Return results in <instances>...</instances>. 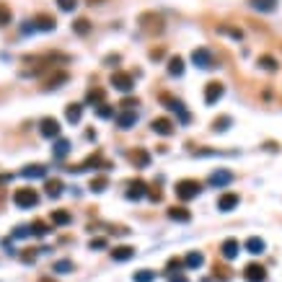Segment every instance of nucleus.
<instances>
[{
	"instance_id": "nucleus-1",
	"label": "nucleus",
	"mask_w": 282,
	"mask_h": 282,
	"mask_svg": "<svg viewBox=\"0 0 282 282\" xmlns=\"http://www.w3.org/2000/svg\"><path fill=\"white\" fill-rule=\"evenodd\" d=\"M200 192H202V184H200V182H194V179H184V182L176 184V197L184 200V202L194 200V197L200 194Z\"/></svg>"
},
{
	"instance_id": "nucleus-2",
	"label": "nucleus",
	"mask_w": 282,
	"mask_h": 282,
	"mask_svg": "<svg viewBox=\"0 0 282 282\" xmlns=\"http://www.w3.org/2000/svg\"><path fill=\"white\" fill-rule=\"evenodd\" d=\"M39 202V194L34 189H16L13 192V204L21 207V210H28V207H34Z\"/></svg>"
},
{
	"instance_id": "nucleus-3",
	"label": "nucleus",
	"mask_w": 282,
	"mask_h": 282,
	"mask_svg": "<svg viewBox=\"0 0 282 282\" xmlns=\"http://www.w3.org/2000/svg\"><path fill=\"white\" fill-rule=\"evenodd\" d=\"M192 62H194L200 70H210V68H215L210 50H204V47H197L194 52H192Z\"/></svg>"
},
{
	"instance_id": "nucleus-4",
	"label": "nucleus",
	"mask_w": 282,
	"mask_h": 282,
	"mask_svg": "<svg viewBox=\"0 0 282 282\" xmlns=\"http://www.w3.org/2000/svg\"><path fill=\"white\" fill-rule=\"evenodd\" d=\"M112 86L116 88V91H122V94H130L132 86H135V80H132L130 72H114V76H112Z\"/></svg>"
},
{
	"instance_id": "nucleus-5",
	"label": "nucleus",
	"mask_w": 282,
	"mask_h": 282,
	"mask_svg": "<svg viewBox=\"0 0 282 282\" xmlns=\"http://www.w3.org/2000/svg\"><path fill=\"white\" fill-rule=\"evenodd\" d=\"M39 132L44 138H60V122L52 120V116H47V120L39 122Z\"/></svg>"
},
{
	"instance_id": "nucleus-6",
	"label": "nucleus",
	"mask_w": 282,
	"mask_h": 282,
	"mask_svg": "<svg viewBox=\"0 0 282 282\" xmlns=\"http://www.w3.org/2000/svg\"><path fill=\"white\" fill-rule=\"evenodd\" d=\"M220 98H222V86L218 80L207 83L204 86V104H210V106H212V104H218Z\"/></svg>"
},
{
	"instance_id": "nucleus-7",
	"label": "nucleus",
	"mask_w": 282,
	"mask_h": 282,
	"mask_svg": "<svg viewBox=\"0 0 282 282\" xmlns=\"http://www.w3.org/2000/svg\"><path fill=\"white\" fill-rule=\"evenodd\" d=\"M160 101L163 104H166V106L171 109V112H176V114H179V120L186 124L189 122V114H186V109H184V104L179 101V98H171V96H160Z\"/></svg>"
},
{
	"instance_id": "nucleus-8",
	"label": "nucleus",
	"mask_w": 282,
	"mask_h": 282,
	"mask_svg": "<svg viewBox=\"0 0 282 282\" xmlns=\"http://www.w3.org/2000/svg\"><path fill=\"white\" fill-rule=\"evenodd\" d=\"M244 277H246V282H264L266 280V270L262 264H248L244 270Z\"/></svg>"
},
{
	"instance_id": "nucleus-9",
	"label": "nucleus",
	"mask_w": 282,
	"mask_h": 282,
	"mask_svg": "<svg viewBox=\"0 0 282 282\" xmlns=\"http://www.w3.org/2000/svg\"><path fill=\"white\" fill-rule=\"evenodd\" d=\"M153 132L156 135H163V138H168L171 132H174V122L171 120H166V116H158V120H153Z\"/></svg>"
},
{
	"instance_id": "nucleus-10",
	"label": "nucleus",
	"mask_w": 282,
	"mask_h": 282,
	"mask_svg": "<svg viewBox=\"0 0 282 282\" xmlns=\"http://www.w3.org/2000/svg\"><path fill=\"white\" fill-rule=\"evenodd\" d=\"M233 182V174L230 171H215L212 176H210V186H218V189H222V186H228Z\"/></svg>"
},
{
	"instance_id": "nucleus-11",
	"label": "nucleus",
	"mask_w": 282,
	"mask_h": 282,
	"mask_svg": "<svg viewBox=\"0 0 282 282\" xmlns=\"http://www.w3.org/2000/svg\"><path fill=\"white\" fill-rule=\"evenodd\" d=\"M220 251H222V256H226V259L230 262V259L238 256L241 246H238V241H236V238H226V241H222V246H220Z\"/></svg>"
},
{
	"instance_id": "nucleus-12",
	"label": "nucleus",
	"mask_w": 282,
	"mask_h": 282,
	"mask_svg": "<svg viewBox=\"0 0 282 282\" xmlns=\"http://www.w3.org/2000/svg\"><path fill=\"white\" fill-rule=\"evenodd\" d=\"M236 207H238V194H222L218 200V210L220 212H230V210H236Z\"/></svg>"
},
{
	"instance_id": "nucleus-13",
	"label": "nucleus",
	"mask_w": 282,
	"mask_h": 282,
	"mask_svg": "<svg viewBox=\"0 0 282 282\" xmlns=\"http://www.w3.org/2000/svg\"><path fill=\"white\" fill-rule=\"evenodd\" d=\"M135 122H138V114L135 112H120L116 114V124H120L122 130H130V127H135Z\"/></svg>"
},
{
	"instance_id": "nucleus-14",
	"label": "nucleus",
	"mask_w": 282,
	"mask_h": 282,
	"mask_svg": "<svg viewBox=\"0 0 282 282\" xmlns=\"http://www.w3.org/2000/svg\"><path fill=\"white\" fill-rule=\"evenodd\" d=\"M70 153V140H65V138H57V142H54V148H52V158H65Z\"/></svg>"
},
{
	"instance_id": "nucleus-15",
	"label": "nucleus",
	"mask_w": 282,
	"mask_h": 282,
	"mask_svg": "<svg viewBox=\"0 0 282 282\" xmlns=\"http://www.w3.org/2000/svg\"><path fill=\"white\" fill-rule=\"evenodd\" d=\"M248 6L259 13H272L277 8V0H248Z\"/></svg>"
},
{
	"instance_id": "nucleus-16",
	"label": "nucleus",
	"mask_w": 282,
	"mask_h": 282,
	"mask_svg": "<svg viewBox=\"0 0 282 282\" xmlns=\"http://www.w3.org/2000/svg\"><path fill=\"white\" fill-rule=\"evenodd\" d=\"M264 248H266V244H264V238H259V236H251V238L246 241L248 254H264Z\"/></svg>"
},
{
	"instance_id": "nucleus-17",
	"label": "nucleus",
	"mask_w": 282,
	"mask_h": 282,
	"mask_svg": "<svg viewBox=\"0 0 282 282\" xmlns=\"http://www.w3.org/2000/svg\"><path fill=\"white\" fill-rule=\"evenodd\" d=\"M21 176L24 179H44V176H47V168L44 166H26V168H21Z\"/></svg>"
},
{
	"instance_id": "nucleus-18",
	"label": "nucleus",
	"mask_w": 282,
	"mask_h": 282,
	"mask_svg": "<svg viewBox=\"0 0 282 282\" xmlns=\"http://www.w3.org/2000/svg\"><path fill=\"white\" fill-rule=\"evenodd\" d=\"M112 256H114V262H127V259L135 256V248H132V246H116L112 251Z\"/></svg>"
},
{
	"instance_id": "nucleus-19",
	"label": "nucleus",
	"mask_w": 282,
	"mask_h": 282,
	"mask_svg": "<svg viewBox=\"0 0 282 282\" xmlns=\"http://www.w3.org/2000/svg\"><path fill=\"white\" fill-rule=\"evenodd\" d=\"M65 116H68L70 124H78L80 116H83V106H80V104H70V106L65 109Z\"/></svg>"
},
{
	"instance_id": "nucleus-20",
	"label": "nucleus",
	"mask_w": 282,
	"mask_h": 282,
	"mask_svg": "<svg viewBox=\"0 0 282 282\" xmlns=\"http://www.w3.org/2000/svg\"><path fill=\"white\" fill-rule=\"evenodd\" d=\"M34 28H36V32H54V18H50V16H36V18H34Z\"/></svg>"
},
{
	"instance_id": "nucleus-21",
	"label": "nucleus",
	"mask_w": 282,
	"mask_h": 282,
	"mask_svg": "<svg viewBox=\"0 0 282 282\" xmlns=\"http://www.w3.org/2000/svg\"><path fill=\"white\" fill-rule=\"evenodd\" d=\"M145 194H148V192H145V184L142 182H132L130 184V192H127L130 200H142Z\"/></svg>"
},
{
	"instance_id": "nucleus-22",
	"label": "nucleus",
	"mask_w": 282,
	"mask_h": 282,
	"mask_svg": "<svg viewBox=\"0 0 282 282\" xmlns=\"http://www.w3.org/2000/svg\"><path fill=\"white\" fill-rule=\"evenodd\" d=\"M184 264L189 266V270H200V266L204 264V256L200 254V251H192V254H186V259H184Z\"/></svg>"
},
{
	"instance_id": "nucleus-23",
	"label": "nucleus",
	"mask_w": 282,
	"mask_h": 282,
	"mask_svg": "<svg viewBox=\"0 0 282 282\" xmlns=\"http://www.w3.org/2000/svg\"><path fill=\"white\" fill-rule=\"evenodd\" d=\"M168 218H171V220H179V222H189V220H192V215L184 210V207H171V210H168Z\"/></svg>"
},
{
	"instance_id": "nucleus-24",
	"label": "nucleus",
	"mask_w": 282,
	"mask_h": 282,
	"mask_svg": "<svg viewBox=\"0 0 282 282\" xmlns=\"http://www.w3.org/2000/svg\"><path fill=\"white\" fill-rule=\"evenodd\" d=\"M168 72H171V76H176V78L184 76V60H182V57H174V60L168 62Z\"/></svg>"
},
{
	"instance_id": "nucleus-25",
	"label": "nucleus",
	"mask_w": 282,
	"mask_h": 282,
	"mask_svg": "<svg viewBox=\"0 0 282 282\" xmlns=\"http://www.w3.org/2000/svg\"><path fill=\"white\" fill-rule=\"evenodd\" d=\"M70 220H72V218H70V212H65V210H54V212H52V222H54V226H68Z\"/></svg>"
},
{
	"instance_id": "nucleus-26",
	"label": "nucleus",
	"mask_w": 282,
	"mask_h": 282,
	"mask_svg": "<svg viewBox=\"0 0 282 282\" xmlns=\"http://www.w3.org/2000/svg\"><path fill=\"white\" fill-rule=\"evenodd\" d=\"M230 124H233L230 116H220V120H215V122H212V130H215V132H226Z\"/></svg>"
},
{
	"instance_id": "nucleus-27",
	"label": "nucleus",
	"mask_w": 282,
	"mask_h": 282,
	"mask_svg": "<svg viewBox=\"0 0 282 282\" xmlns=\"http://www.w3.org/2000/svg\"><path fill=\"white\" fill-rule=\"evenodd\" d=\"M132 160H135V163H138L140 168H145L148 163H150V156H148L145 150H135V153H132Z\"/></svg>"
},
{
	"instance_id": "nucleus-28",
	"label": "nucleus",
	"mask_w": 282,
	"mask_h": 282,
	"mask_svg": "<svg viewBox=\"0 0 282 282\" xmlns=\"http://www.w3.org/2000/svg\"><path fill=\"white\" fill-rule=\"evenodd\" d=\"M54 272H60V274H68V272H72V262H68V259L54 262Z\"/></svg>"
},
{
	"instance_id": "nucleus-29",
	"label": "nucleus",
	"mask_w": 282,
	"mask_h": 282,
	"mask_svg": "<svg viewBox=\"0 0 282 282\" xmlns=\"http://www.w3.org/2000/svg\"><path fill=\"white\" fill-rule=\"evenodd\" d=\"M153 280H156V272H150V270L135 272V282H153Z\"/></svg>"
},
{
	"instance_id": "nucleus-30",
	"label": "nucleus",
	"mask_w": 282,
	"mask_h": 282,
	"mask_svg": "<svg viewBox=\"0 0 282 282\" xmlns=\"http://www.w3.org/2000/svg\"><path fill=\"white\" fill-rule=\"evenodd\" d=\"M47 194L50 197H60L62 194V184L60 182H47Z\"/></svg>"
},
{
	"instance_id": "nucleus-31",
	"label": "nucleus",
	"mask_w": 282,
	"mask_h": 282,
	"mask_svg": "<svg viewBox=\"0 0 282 282\" xmlns=\"http://www.w3.org/2000/svg\"><path fill=\"white\" fill-rule=\"evenodd\" d=\"M72 28H76V34L86 36V34H88V28H91V26H88V21H86V18H78L76 24H72Z\"/></svg>"
},
{
	"instance_id": "nucleus-32",
	"label": "nucleus",
	"mask_w": 282,
	"mask_h": 282,
	"mask_svg": "<svg viewBox=\"0 0 282 282\" xmlns=\"http://www.w3.org/2000/svg\"><path fill=\"white\" fill-rule=\"evenodd\" d=\"M57 6H60V10L70 13V10H76V8H78V0H57Z\"/></svg>"
},
{
	"instance_id": "nucleus-33",
	"label": "nucleus",
	"mask_w": 282,
	"mask_h": 282,
	"mask_svg": "<svg viewBox=\"0 0 282 282\" xmlns=\"http://www.w3.org/2000/svg\"><path fill=\"white\" fill-rule=\"evenodd\" d=\"M6 24H10V8L6 3H0V26H6Z\"/></svg>"
},
{
	"instance_id": "nucleus-34",
	"label": "nucleus",
	"mask_w": 282,
	"mask_h": 282,
	"mask_svg": "<svg viewBox=\"0 0 282 282\" xmlns=\"http://www.w3.org/2000/svg\"><path fill=\"white\" fill-rule=\"evenodd\" d=\"M65 80H68V76H65V72H57L54 78H50V80H47V88H57V86H60V83H65Z\"/></svg>"
},
{
	"instance_id": "nucleus-35",
	"label": "nucleus",
	"mask_w": 282,
	"mask_h": 282,
	"mask_svg": "<svg viewBox=\"0 0 282 282\" xmlns=\"http://www.w3.org/2000/svg\"><path fill=\"white\" fill-rule=\"evenodd\" d=\"M26 236H32V226H18L13 230V238H26Z\"/></svg>"
},
{
	"instance_id": "nucleus-36",
	"label": "nucleus",
	"mask_w": 282,
	"mask_h": 282,
	"mask_svg": "<svg viewBox=\"0 0 282 282\" xmlns=\"http://www.w3.org/2000/svg\"><path fill=\"white\" fill-rule=\"evenodd\" d=\"M218 32H220V34H228V36H233V39H241V36H244L238 28H228V26H218Z\"/></svg>"
},
{
	"instance_id": "nucleus-37",
	"label": "nucleus",
	"mask_w": 282,
	"mask_h": 282,
	"mask_svg": "<svg viewBox=\"0 0 282 282\" xmlns=\"http://www.w3.org/2000/svg\"><path fill=\"white\" fill-rule=\"evenodd\" d=\"M32 233H34V236H47L50 230H47V226H44V222L36 220V222H32Z\"/></svg>"
},
{
	"instance_id": "nucleus-38",
	"label": "nucleus",
	"mask_w": 282,
	"mask_h": 282,
	"mask_svg": "<svg viewBox=\"0 0 282 282\" xmlns=\"http://www.w3.org/2000/svg\"><path fill=\"white\" fill-rule=\"evenodd\" d=\"M101 101H104V91H98V88L88 91V104H101Z\"/></svg>"
},
{
	"instance_id": "nucleus-39",
	"label": "nucleus",
	"mask_w": 282,
	"mask_h": 282,
	"mask_svg": "<svg viewBox=\"0 0 282 282\" xmlns=\"http://www.w3.org/2000/svg\"><path fill=\"white\" fill-rule=\"evenodd\" d=\"M91 189H94V192H104V189H106V179H104V176L94 179V182H91Z\"/></svg>"
},
{
	"instance_id": "nucleus-40",
	"label": "nucleus",
	"mask_w": 282,
	"mask_h": 282,
	"mask_svg": "<svg viewBox=\"0 0 282 282\" xmlns=\"http://www.w3.org/2000/svg\"><path fill=\"white\" fill-rule=\"evenodd\" d=\"M98 116H104V120H109V116H114V112L106 106V104H101V106H98Z\"/></svg>"
},
{
	"instance_id": "nucleus-41",
	"label": "nucleus",
	"mask_w": 282,
	"mask_h": 282,
	"mask_svg": "<svg viewBox=\"0 0 282 282\" xmlns=\"http://www.w3.org/2000/svg\"><path fill=\"white\" fill-rule=\"evenodd\" d=\"M259 62H262V68H266V70H274V68H277V65H274V60H272V57H262V60H259Z\"/></svg>"
},
{
	"instance_id": "nucleus-42",
	"label": "nucleus",
	"mask_w": 282,
	"mask_h": 282,
	"mask_svg": "<svg viewBox=\"0 0 282 282\" xmlns=\"http://www.w3.org/2000/svg\"><path fill=\"white\" fill-rule=\"evenodd\" d=\"M104 246H106V241H104V238H94L91 241V248H104Z\"/></svg>"
},
{
	"instance_id": "nucleus-43",
	"label": "nucleus",
	"mask_w": 282,
	"mask_h": 282,
	"mask_svg": "<svg viewBox=\"0 0 282 282\" xmlns=\"http://www.w3.org/2000/svg\"><path fill=\"white\" fill-rule=\"evenodd\" d=\"M171 282H186V277H182V274H176V277H174Z\"/></svg>"
}]
</instances>
